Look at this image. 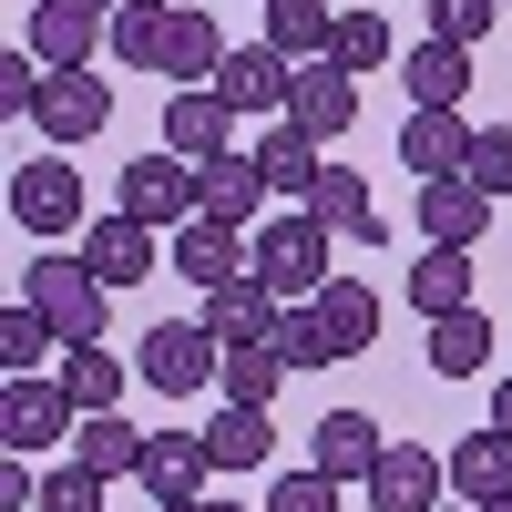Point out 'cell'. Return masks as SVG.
Wrapping results in <instances>:
<instances>
[{
  "mask_svg": "<svg viewBox=\"0 0 512 512\" xmlns=\"http://www.w3.org/2000/svg\"><path fill=\"white\" fill-rule=\"evenodd\" d=\"M267 349H277L287 369H338V349H328V328H318V308H287V318L267 328Z\"/></svg>",
  "mask_w": 512,
  "mask_h": 512,
  "instance_id": "d590c367",
  "label": "cell"
},
{
  "mask_svg": "<svg viewBox=\"0 0 512 512\" xmlns=\"http://www.w3.org/2000/svg\"><path fill=\"white\" fill-rule=\"evenodd\" d=\"M359 492H369V512H441V502H451V461L420 451V441H390Z\"/></svg>",
  "mask_w": 512,
  "mask_h": 512,
  "instance_id": "8992f818",
  "label": "cell"
},
{
  "mask_svg": "<svg viewBox=\"0 0 512 512\" xmlns=\"http://www.w3.org/2000/svg\"><path fill=\"white\" fill-rule=\"evenodd\" d=\"M21 297H31V308L62 328V349H103V297H113V287H103L93 267H82V256L41 246V267L21 277Z\"/></svg>",
  "mask_w": 512,
  "mask_h": 512,
  "instance_id": "7a4b0ae2",
  "label": "cell"
},
{
  "mask_svg": "<svg viewBox=\"0 0 512 512\" xmlns=\"http://www.w3.org/2000/svg\"><path fill=\"white\" fill-rule=\"evenodd\" d=\"M52 379L72 390V410H82V420H93V410H123V359H113V349H62V369H52Z\"/></svg>",
  "mask_w": 512,
  "mask_h": 512,
  "instance_id": "836d02e7",
  "label": "cell"
},
{
  "mask_svg": "<svg viewBox=\"0 0 512 512\" xmlns=\"http://www.w3.org/2000/svg\"><path fill=\"white\" fill-rule=\"evenodd\" d=\"M52 349H62V328L41 318L31 297H11V308H0V369H11V379H41V359H52Z\"/></svg>",
  "mask_w": 512,
  "mask_h": 512,
  "instance_id": "d6a6232c",
  "label": "cell"
},
{
  "mask_svg": "<svg viewBox=\"0 0 512 512\" xmlns=\"http://www.w3.org/2000/svg\"><path fill=\"white\" fill-rule=\"evenodd\" d=\"M431 379H482L492 369V318L482 308H451V318H431Z\"/></svg>",
  "mask_w": 512,
  "mask_h": 512,
  "instance_id": "83f0119b",
  "label": "cell"
},
{
  "mask_svg": "<svg viewBox=\"0 0 512 512\" xmlns=\"http://www.w3.org/2000/svg\"><path fill=\"white\" fill-rule=\"evenodd\" d=\"M41 512H103V482L82 461H62V472H41Z\"/></svg>",
  "mask_w": 512,
  "mask_h": 512,
  "instance_id": "60d3db41",
  "label": "cell"
},
{
  "mask_svg": "<svg viewBox=\"0 0 512 512\" xmlns=\"http://www.w3.org/2000/svg\"><path fill=\"white\" fill-rule=\"evenodd\" d=\"M482 512H512V502H482Z\"/></svg>",
  "mask_w": 512,
  "mask_h": 512,
  "instance_id": "bcb514c9",
  "label": "cell"
},
{
  "mask_svg": "<svg viewBox=\"0 0 512 512\" xmlns=\"http://www.w3.org/2000/svg\"><path fill=\"white\" fill-rule=\"evenodd\" d=\"M400 82H410V103L461 113V103H472V52H461V41H420V52L400 62Z\"/></svg>",
  "mask_w": 512,
  "mask_h": 512,
  "instance_id": "484cf974",
  "label": "cell"
},
{
  "mask_svg": "<svg viewBox=\"0 0 512 512\" xmlns=\"http://www.w3.org/2000/svg\"><path fill=\"white\" fill-rule=\"evenodd\" d=\"M308 308H318V328H328V349H338V359L379 349V287H369V277H328Z\"/></svg>",
  "mask_w": 512,
  "mask_h": 512,
  "instance_id": "603a6c76",
  "label": "cell"
},
{
  "mask_svg": "<svg viewBox=\"0 0 512 512\" xmlns=\"http://www.w3.org/2000/svg\"><path fill=\"white\" fill-rule=\"evenodd\" d=\"M205 461H216V472H267V461H277V420L216 400V420H205Z\"/></svg>",
  "mask_w": 512,
  "mask_h": 512,
  "instance_id": "d4e9b609",
  "label": "cell"
},
{
  "mask_svg": "<svg viewBox=\"0 0 512 512\" xmlns=\"http://www.w3.org/2000/svg\"><path fill=\"white\" fill-rule=\"evenodd\" d=\"M52 11H93V21H113V11H123V0H52Z\"/></svg>",
  "mask_w": 512,
  "mask_h": 512,
  "instance_id": "b9f144b4",
  "label": "cell"
},
{
  "mask_svg": "<svg viewBox=\"0 0 512 512\" xmlns=\"http://www.w3.org/2000/svg\"><path fill=\"white\" fill-rule=\"evenodd\" d=\"M246 154H256V175H267V195H277V205H308V195H318V175H328V154L297 134V123H267Z\"/></svg>",
  "mask_w": 512,
  "mask_h": 512,
  "instance_id": "ffe728a7",
  "label": "cell"
},
{
  "mask_svg": "<svg viewBox=\"0 0 512 512\" xmlns=\"http://www.w3.org/2000/svg\"><path fill=\"white\" fill-rule=\"evenodd\" d=\"M420 236H431V246H461V256H472V246L492 236V195H482L472 175H441V185H420Z\"/></svg>",
  "mask_w": 512,
  "mask_h": 512,
  "instance_id": "e0dca14e",
  "label": "cell"
},
{
  "mask_svg": "<svg viewBox=\"0 0 512 512\" xmlns=\"http://www.w3.org/2000/svg\"><path fill=\"white\" fill-rule=\"evenodd\" d=\"M379 451H390V441H379V420H369V410H328V420H308V472H328L338 492L369 482V472H379Z\"/></svg>",
  "mask_w": 512,
  "mask_h": 512,
  "instance_id": "7c38bea8",
  "label": "cell"
},
{
  "mask_svg": "<svg viewBox=\"0 0 512 512\" xmlns=\"http://www.w3.org/2000/svg\"><path fill=\"white\" fill-rule=\"evenodd\" d=\"M82 431V410H72V390L62 379H11V390H0V451H52V441H72Z\"/></svg>",
  "mask_w": 512,
  "mask_h": 512,
  "instance_id": "5b68a950",
  "label": "cell"
},
{
  "mask_svg": "<svg viewBox=\"0 0 512 512\" xmlns=\"http://www.w3.org/2000/svg\"><path fill=\"white\" fill-rule=\"evenodd\" d=\"M123 216L134 226H195V164L185 154H134L123 164Z\"/></svg>",
  "mask_w": 512,
  "mask_h": 512,
  "instance_id": "52a82bcc",
  "label": "cell"
},
{
  "mask_svg": "<svg viewBox=\"0 0 512 512\" xmlns=\"http://www.w3.org/2000/svg\"><path fill=\"white\" fill-rule=\"evenodd\" d=\"M164 41H175V0H123L113 11V62L123 72H164Z\"/></svg>",
  "mask_w": 512,
  "mask_h": 512,
  "instance_id": "4dcf8cb0",
  "label": "cell"
},
{
  "mask_svg": "<svg viewBox=\"0 0 512 512\" xmlns=\"http://www.w3.org/2000/svg\"><path fill=\"white\" fill-rule=\"evenodd\" d=\"M287 379H297V369L267 349V338H256V349H226V359H216V400H236V410H277Z\"/></svg>",
  "mask_w": 512,
  "mask_h": 512,
  "instance_id": "f546056e",
  "label": "cell"
},
{
  "mask_svg": "<svg viewBox=\"0 0 512 512\" xmlns=\"http://www.w3.org/2000/svg\"><path fill=\"white\" fill-rule=\"evenodd\" d=\"M11 226L31 236V246H62V236H82L93 216H82V175L62 154H31V164H11Z\"/></svg>",
  "mask_w": 512,
  "mask_h": 512,
  "instance_id": "3957f363",
  "label": "cell"
},
{
  "mask_svg": "<svg viewBox=\"0 0 512 512\" xmlns=\"http://www.w3.org/2000/svg\"><path fill=\"white\" fill-rule=\"evenodd\" d=\"M195 512H236V502H195Z\"/></svg>",
  "mask_w": 512,
  "mask_h": 512,
  "instance_id": "ee69618b",
  "label": "cell"
},
{
  "mask_svg": "<svg viewBox=\"0 0 512 512\" xmlns=\"http://www.w3.org/2000/svg\"><path fill=\"white\" fill-rule=\"evenodd\" d=\"M41 82H52V72L31 62V41H11V52H0V113L31 123V113H41Z\"/></svg>",
  "mask_w": 512,
  "mask_h": 512,
  "instance_id": "74e56055",
  "label": "cell"
},
{
  "mask_svg": "<svg viewBox=\"0 0 512 512\" xmlns=\"http://www.w3.org/2000/svg\"><path fill=\"white\" fill-rule=\"evenodd\" d=\"M308 216H318L338 246H379V205H369V175H359V164H328L318 195H308Z\"/></svg>",
  "mask_w": 512,
  "mask_h": 512,
  "instance_id": "cb8c5ba5",
  "label": "cell"
},
{
  "mask_svg": "<svg viewBox=\"0 0 512 512\" xmlns=\"http://www.w3.org/2000/svg\"><path fill=\"white\" fill-rule=\"evenodd\" d=\"M461 175H472L492 205L512 195V123H482V134H472V164H461Z\"/></svg>",
  "mask_w": 512,
  "mask_h": 512,
  "instance_id": "8d00e7d4",
  "label": "cell"
},
{
  "mask_svg": "<svg viewBox=\"0 0 512 512\" xmlns=\"http://www.w3.org/2000/svg\"><path fill=\"white\" fill-rule=\"evenodd\" d=\"M441 461H451V502H461V512L512 502V431H492V420H482V431H461Z\"/></svg>",
  "mask_w": 512,
  "mask_h": 512,
  "instance_id": "9a60e30c",
  "label": "cell"
},
{
  "mask_svg": "<svg viewBox=\"0 0 512 512\" xmlns=\"http://www.w3.org/2000/svg\"><path fill=\"white\" fill-rule=\"evenodd\" d=\"M492 431H512V379H502V390H492Z\"/></svg>",
  "mask_w": 512,
  "mask_h": 512,
  "instance_id": "7bdbcfd3",
  "label": "cell"
},
{
  "mask_svg": "<svg viewBox=\"0 0 512 512\" xmlns=\"http://www.w3.org/2000/svg\"><path fill=\"white\" fill-rule=\"evenodd\" d=\"M216 338H205V318H164V328H144V349H134V369H144V390H164V400H195L205 379H216Z\"/></svg>",
  "mask_w": 512,
  "mask_h": 512,
  "instance_id": "277c9868",
  "label": "cell"
},
{
  "mask_svg": "<svg viewBox=\"0 0 512 512\" xmlns=\"http://www.w3.org/2000/svg\"><path fill=\"white\" fill-rule=\"evenodd\" d=\"M256 41H267L287 72H308V62L338 52V11H328V0H267V31H256Z\"/></svg>",
  "mask_w": 512,
  "mask_h": 512,
  "instance_id": "7402d4cb",
  "label": "cell"
},
{
  "mask_svg": "<svg viewBox=\"0 0 512 512\" xmlns=\"http://www.w3.org/2000/svg\"><path fill=\"white\" fill-rule=\"evenodd\" d=\"M390 52H400V41H390V21H379V11H338V52H328L338 72H359V82H369Z\"/></svg>",
  "mask_w": 512,
  "mask_h": 512,
  "instance_id": "e575fe53",
  "label": "cell"
},
{
  "mask_svg": "<svg viewBox=\"0 0 512 512\" xmlns=\"http://www.w3.org/2000/svg\"><path fill=\"white\" fill-rule=\"evenodd\" d=\"M267 175H256V154H216V164H195V216H216V226H267Z\"/></svg>",
  "mask_w": 512,
  "mask_h": 512,
  "instance_id": "8fae6325",
  "label": "cell"
},
{
  "mask_svg": "<svg viewBox=\"0 0 512 512\" xmlns=\"http://www.w3.org/2000/svg\"><path fill=\"white\" fill-rule=\"evenodd\" d=\"M267 512H338V482H328V472H308V461H297V472H277Z\"/></svg>",
  "mask_w": 512,
  "mask_h": 512,
  "instance_id": "f35d334b",
  "label": "cell"
},
{
  "mask_svg": "<svg viewBox=\"0 0 512 512\" xmlns=\"http://www.w3.org/2000/svg\"><path fill=\"white\" fill-rule=\"evenodd\" d=\"M410 308H420V318L472 308V256H461V246H431V256L410 267Z\"/></svg>",
  "mask_w": 512,
  "mask_h": 512,
  "instance_id": "1f68e13d",
  "label": "cell"
},
{
  "mask_svg": "<svg viewBox=\"0 0 512 512\" xmlns=\"http://www.w3.org/2000/svg\"><path fill=\"white\" fill-rule=\"evenodd\" d=\"M154 512H195V502H154Z\"/></svg>",
  "mask_w": 512,
  "mask_h": 512,
  "instance_id": "f6af8a7d",
  "label": "cell"
},
{
  "mask_svg": "<svg viewBox=\"0 0 512 512\" xmlns=\"http://www.w3.org/2000/svg\"><path fill=\"white\" fill-rule=\"evenodd\" d=\"M502 11H512V0H502Z\"/></svg>",
  "mask_w": 512,
  "mask_h": 512,
  "instance_id": "c3c4849f",
  "label": "cell"
},
{
  "mask_svg": "<svg viewBox=\"0 0 512 512\" xmlns=\"http://www.w3.org/2000/svg\"><path fill=\"white\" fill-rule=\"evenodd\" d=\"M41 134H52V144H93L103 134V123H113V82L103 72H52V82H41Z\"/></svg>",
  "mask_w": 512,
  "mask_h": 512,
  "instance_id": "4fadbf2b",
  "label": "cell"
},
{
  "mask_svg": "<svg viewBox=\"0 0 512 512\" xmlns=\"http://www.w3.org/2000/svg\"><path fill=\"white\" fill-rule=\"evenodd\" d=\"M21 41H31V62L41 72H103V52H113V21H93V11H21Z\"/></svg>",
  "mask_w": 512,
  "mask_h": 512,
  "instance_id": "9c48e42d",
  "label": "cell"
},
{
  "mask_svg": "<svg viewBox=\"0 0 512 512\" xmlns=\"http://www.w3.org/2000/svg\"><path fill=\"white\" fill-rule=\"evenodd\" d=\"M164 267H175V277L205 297V287H226V277H256V256H246V226H216V216H195V226H175Z\"/></svg>",
  "mask_w": 512,
  "mask_h": 512,
  "instance_id": "30bf717a",
  "label": "cell"
},
{
  "mask_svg": "<svg viewBox=\"0 0 512 512\" xmlns=\"http://www.w3.org/2000/svg\"><path fill=\"white\" fill-rule=\"evenodd\" d=\"M216 93H226L236 113H287V62L267 52V41H236L226 72H216Z\"/></svg>",
  "mask_w": 512,
  "mask_h": 512,
  "instance_id": "4316f807",
  "label": "cell"
},
{
  "mask_svg": "<svg viewBox=\"0 0 512 512\" xmlns=\"http://www.w3.org/2000/svg\"><path fill=\"white\" fill-rule=\"evenodd\" d=\"M277 123H297L308 144H338L359 123V72H338V62H308V72H287V113Z\"/></svg>",
  "mask_w": 512,
  "mask_h": 512,
  "instance_id": "ba28073f",
  "label": "cell"
},
{
  "mask_svg": "<svg viewBox=\"0 0 512 512\" xmlns=\"http://www.w3.org/2000/svg\"><path fill=\"white\" fill-rule=\"evenodd\" d=\"M82 267H93L103 287H144V277H154V226H134L123 205L93 216V226H82Z\"/></svg>",
  "mask_w": 512,
  "mask_h": 512,
  "instance_id": "ac0fdd59",
  "label": "cell"
},
{
  "mask_svg": "<svg viewBox=\"0 0 512 512\" xmlns=\"http://www.w3.org/2000/svg\"><path fill=\"white\" fill-rule=\"evenodd\" d=\"M256 11H267V0H256Z\"/></svg>",
  "mask_w": 512,
  "mask_h": 512,
  "instance_id": "7dc6e473",
  "label": "cell"
},
{
  "mask_svg": "<svg viewBox=\"0 0 512 512\" xmlns=\"http://www.w3.org/2000/svg\"><path fill=\"white\" fill-rule=\"evenodd\" d=\"M492 11L502 0H431V41H461V52H472V41L492 31Z\"/></svg>",
  "mask_w": 512,
  "mask_h": 512,
  "instance_id": "ab89813d",
  "label": "cell"
},
{
  "mask_svg": "<svg viewBox=\"0 0 512 512\" xmlns=\"http://www.w3.org/2000/svg\"><path fill=\"white\" fill-rule=\"evenodd\" d=\"M205 472H216V461H205V431H144V492L154 502H205Z\"/></svg>",
  "mask_w": 512,
  "mask_h": 512,
  "instance_id": "d6986e66",
  "label": "cell"
},
{
  "mask_svg": "<svg viewBox=\"0 0 512 512\" xmlns=\"http://www.w3.org/2000/svg\"><path fill=\"white\" fill-rule=\"evenodd\" d=\"M472 134L482 123H461V113H431V103H410L400 113V164L420 185H441V175H461V164H472Z\"/></svg>",
  "mask_w": 512,
  "mask_h": 512,
  "instance_id": "5bb4252c",
  "label": "cell"
},
{
  "mask_svg": "<svg viewBox=\"0 0 512 512\" xmlns=\"http://www.w3.org/2000/svg\"><path fill=\"white\" fill-rule=\"evenodd\" d=\"M195 318H205V338H216V349H256V338H267L287 308H277L256 277H226V287H205V308H195Z\"/></svg>",
  "mask_w": 512,
  "mask_h": 512,
  "instance_id": "44dd1931",
  "label": "cell"
},
{
  "mask_svg": "<svg viewBox=\"0 0 512 512\" xmlns=\"http://www.w3.org/2000/svg\"><path fill=\"white\" fill-rule=\"evenodd\" d=\"M72 461H82L93 482H123V472H144V431H134L123 410H93V420L72 431Z\"/></svg>",
  "mask_w": 512,
  "mask_h": 512,
  "instance_id": "f1b7e54d",
  "label": "cell"
},
{
  "mask_svg": "<svg viewBox=\"0 0 512 512\" xmlns=\"http://www.w3.org/2000/svg\"><path fill=\"white\" fill-rule=\"evenodd\" d=\"M164 154H185V164H216V154H236V103L205 82V93H175L164 103Z\"/></svg>",
  "mask_w": 512,
  "mask_h": 512,
  "instance_id": "2e32d148",
  "label": "cell"
},
{
  "mask_svg": "<svg viewBox=\"0 0 512 512\" xmlns=\"http://www.w3.org/2000/svg\"><path fill=\"white\" fill-rule=\"evenodd\" d=\"M328 246H338V236L308 216V205H277V216L246 236V256H256V287H267L277 308H308V297L338 277V267H328Z\"/></svg>",
  "mask_w": 512,
  "mask_h": 512,
  "instance_id": "6da1fadb",
  "label": "cell"
}]
</instances>
